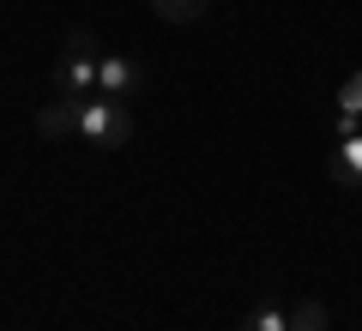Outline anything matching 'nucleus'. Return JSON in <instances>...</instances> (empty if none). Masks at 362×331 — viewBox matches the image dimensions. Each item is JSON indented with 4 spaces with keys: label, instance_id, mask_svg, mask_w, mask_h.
I'll use <instances>...</instances> for the list:
<instances>
[{
    "label": "nucleus",
    "instance_id": "nucleus-7",
    "mask_svg": "<svg viewBox=\"0 0 362 331\" xmlns=\"http://www.w3.org/2000/svg\"><path fill=\"white\" fill-rule=\"evenodd\" d=\"M211 0H151V13L169 18V25H194V18H206Z\"/></svg>",
    "mask_w": 362,
    "mask_h": 331
},
{
    "label": "nucleus",
    "instance_id": "nucleus-4",
    "mask_svg": "<svg viewBox=\"0 0 362 331\" xmlns=\"http://www.w3.org/2000/svg\"><path fill=\"white\" fill-rule=\"evenodd\" d=\"M326 175H332L338 187L362 193V133H344V139H338V151L326 157Z\"/></svg>",
    "mask_w": 362,
    "mask_h": 331
},
{
    "label": "nucleus",
    "instance_id": "nucleus-8",
    "mask_svg": "<svg viewBox=\"0 0 362 331\" xmlns=\"http://www.w3.org/2000/svg\"><path fill=\"white\" fill-rule=\"evenodd\" d=\"M235 331H290V313H284V307H254Z\"/></svg>",
    "mask_w": 362,
    "mask_h": 331
},
{
    "label": "nucleus",
    "instance_id": "nucleus-6",
    "mask_svg": "<svg viewBox=\"0 0 362 331\" xmlns=\"http://www.w3.org/2000/svg\"><path fill=\"white\" fill-rule=\"evenodd\" d=\"M356 115H362V73H350L344 90H338V139L356 133Z\"/></svg>",
    "mask_w": 362,
    "mask_h": 331
},
{
    "label": "nucleus",
    "instance_id": "nucleus-5",
    "mask_svg": "<svg viewBox=\"0 0 362 331\" xmlns=\"http://www.w3.org/2000/svg\"><path fill=\"white\" fill-rule=\"evenodd\" d=\"M37 133H42V139H66V133H78V102H49V109H37Z\"/></svg>",
    "mask_w": 362,
    "mask_h": 331
},
{
    "label": "nucleus",
    "instance_id": "nucleus-1",
    "mask_svg": "<svg viewBox=\"0 0 362 331\" xmlns=\"http://www.w3.org/2000/svg\"><path fill=\"white\" fill-rule=\"evenodd\" d=\"M97 66H103V42L90 37L85 25L66 30V49H61V61H54V90H61L66 102L97 97Z\"/></svg>",
    "mask_w": 362,
    "mask_h": 331
},
{
    "label": "nucleus",
    "instance_id": "nucleus-3",
    "mask_svg": "<svg viewBox=\"0 0 362 331\" xmlns=\"http://www.w3.org/2000/svg\"><path fill=\"white\" fill-rule=\"evenodd\" d=\"M133 90H145V66L127 61V54H103V66H97V97H133Z\"/></svg>",
    "mask_w": 362,
    "mask_h": 331
},
{
    "label": "nucleus",
    "instance_id": "nucleus-2",
    "mask_svg": "<svg viewBox=\"0 0 362 331\" xmlns=\"http://www.w3.org/2000/svg\"><path fill=\"white\" fill-rule=\"evenodd\" d=\"M78 139L85 145H103V151H121L133 139V115L121 97H85L78 102Z\"/></svg>",
    "mask_w": 362,
    "mask_h": 331
},
{
    "label": "nucleus",
    "instance_id": "nucleus-9",
    "mask_svg": "<svg viewBox=\"0 0 362 331\" xmlns=\"http://www.w3.org/2000/svg\"><path fill=\"white\" fill-rule=\"evenodd\" d=\"M332 319H326V307L320 301H296L290 307V331H326Z\"/></svg>",
    "mask_w": 362,
    "mask_h": 331
}]
</instances>
